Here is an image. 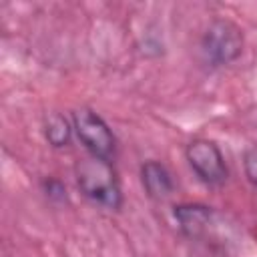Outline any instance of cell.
<instances>
[{
    "instance_id": "1",
    "label": "cell",
    "mask_w": 257,
    "mask_h": 257,
    "mask_svg": "<svg viewBox=\"0 0 257 257\" xmlns=\"http://www.w3.org/2000/svg\"><path fill=\"white\" fill-rule=\"evenodd\" d=\"M74 177L80 193L96 207L106 211H120L124 197L120 189V181L112 161L84 157L74 167Z\"/></svg>"
},
{
    "instance_id": "2",
    "label": "cell",
    "mask_w": 257,
    "mask_h": 257,
    "mask_svg": "<svg viewBox=\"0 0 257 257\" xmlns=\"http://www.w3.org/2000/svg\"><path fill=\"white\" fill-rule=\"evenodd\" d=\"M245 48L243 30L229 18H215L201 36V52L211 66H227L235 62Z\"/></svg>"
},
{
    "instance_id": "3",
    "label": "cell",
    "mask_w": 257,
    "mask_h": 257,
    "mask_svg": "<svg viewBox=\"0 0 257 257\" xmlns=\"http://www.w3.org/2000/svg\"><path fill=\"white\" fill-rule=\"evenodd\" d=\"M74 135L90 157L112 161L116 155V137L108 122L92 108L80 106L72 112Z\"/></svg>"
},
{
    "instance_id": "4",
    "label": "cell",
    "mask_w": 257,
    "mask_h": 257,
    "mask_svg": "<svg viewBox=\"0 0 257 257\" xmlns=\"http://www.w3.org/2000/svg\"><path fill=\"white\" fill-rule=\"evenodd\" d=\"M185 159L191 171L207 187H221L229 179V167L223 151L211 139H193L185 147Z\"/></svg>"
},
{
    "instance_id": "5",
    "label": "cell",
    "mask_w": 257,
    "mask_h": 257,
    "mask_svg": "<svg viewBox=\"0 0 257 257\" xmlns=\"http://www.w3.org/2000/svg\"><path fill=\"white\" fill-rule=\"evenodd\" d=\"M173 217L185 237L201 241L209 235L215 211L213 207H207L203 203H179L173 207Z\"/></svg>"
},
{
    "instance_id": "6",
    "label": "cell",
    "mask_w": 257,
    "mask_h": 257,
    "mask_svg": "<svg viewBox=\"0 0 257 257\" xmlns=\"http://www.w3.org/2000/svg\"><path fill=\"white\" fill-rule=\"evenodd\" d=\"M139 177H141V185H143L147 197L153 201H165L175 191L173 173L161 161H155V159L145 161L139 169Z\"/></svg>"
},
{
    "instance_id": "7",
    "label": "cell",
    "mask_w": 257,
    "mask_h": 257,
    "mask_svg": "<svg viewBox=\"0 0 257 257\" xmlns=\"http://www.w3.org/2000/svg\"><path fill=\"white\" fill-rule=\"evenodd\" d=\"M42 133H44V139L46 143L52 147V149H66L72 141V133H74V126L72 122L60 114V112H50L46 118H44V124H42Z\"/></svg>"
},
{
    "instance_id": "8",
    "label": "cell",
    "mask_w": 257,
    "mask_h": 257,
    "mask_svg": "<svg viewBox=\"0 0 257 257\" xmlns=\"http://www.w3.org/2000/svg\"><path fill=\"white\" fill-rule=\"evenodd\" d=\"M42 191L46 195L48 201L52 203H66L68 201V195H66V187L60 179H54V177H44L42 179Z\"/></svg>"
},
{
    "instance_id": "9",
    "label": "cell",
    "mask_w": 257,
    "mask_h": 257,
    "mask_svg": "<svg viewBox=\"0 0 257 257\" xmlns=\"http://www.w3.org/2000/svg\"><path fill=\"white\" fill-rule=\"evenodd\" d=\"M243 171L247 181L257 189V145H251L243 153Z\"/></svg>"
}]
</instances>
